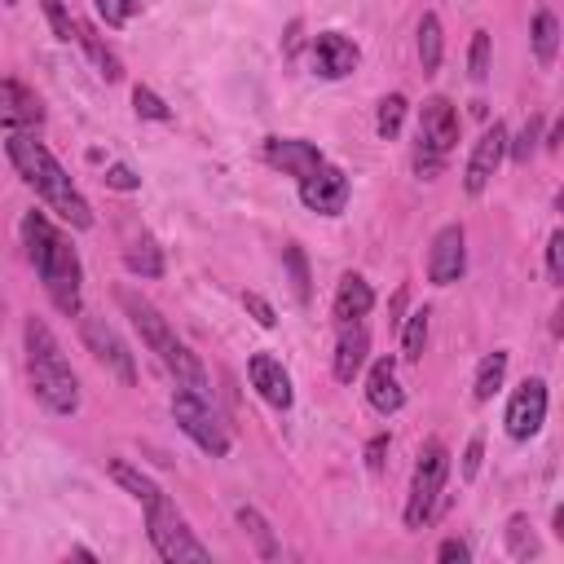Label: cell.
I'll use <instances>...</instances> for the list:
<instances>
[{
    "label": "cell",
    "mask_w": 564,
    "mask_h": 564,
    "mask_svg": "<svg viewBox=\"0 0 564 564\" xmlns=\"http://www.w3.org/2000/svg\"><path fill=\"white\" fill-rule=\"evenodd\" d=\"M446 476H450V454H446L441 441H428V446L419 450L415 481H411V503H406V525H411V529H424V525L437 516Z\"/></svg>",
    "instance_id": "6"
},
{
    "label": "cell",
    "mask_w": 564,
    "mask_h": 564,
    "mask_svg": "<svg viewBox=\"0 0 564 564\" xmlns=\"http://www.w3.org/2000/svg\"><path fill=\"white\" fill-rule=\"evenodd\" d=\"M481 450H485V446H481V437H472V441H468V450H463V481H472V476L481 472Z\"/></svg>",
    "instance_id": "40"
},
{
    "label": "cell",
    "mask_w": 564,
    "mask_h": 564,
    "mask_svg": "<svg viewBox=\"0 0 564 564\" xmlns=\"http://www.w3.org/2000/svg\"><path fill=\"white\" fill-rule=\"evenodd\" d=\"M402 124H406V97H402V93H393V97H384V102H380L375 128H380V137H384V141H393V137L402 133Z\"/></svg>",
    "instance_id": "30"
},
{
    "label": "cell",
    "mask_w": 564,
    "mask_h": 564,
    "mask_svg": "<svg viewBox=\"0 0 564 564\" xmlns=\"http://www.w3.org/2000/svg\"><path fill=\"white\" fill-rule=\"evenodd\" d=\"M248 375H252V389L274 406V411H291V375L283 370V361L278 357H269V353H256L252 361H248Z\"/></svg>",
    "instance_id": "17"
},
{
    "label": "cell",
    "mask_w": 564,
    "mask_h": 564,
    "mask_svg": "<svg viewBox=\"0 0 564 564\" xmlns=\"http://www.w3.org/2000/svg\"><path fill=\"white\" fill-rule=\"evenodd\" d=\"M283 261H287V274H291V291H296V300H300V304H309V261H304V252H300L296 243H287Z\"/></svg>",
    "instance_id": "32"
},
{
    "label": "cell",
    "mask_w": 564,
    "mask_h": 564,
    "mask_svg": "<svg viewBox=\"0 0 564 564\" xmlns=\"http://www.w3.org/2000/svg\"><path fill=\"white\" fill-rule=\"evenodd\" d=\"M441 49H446V41H441V19H437V14H424V19H419V62H424L428 76L441 67Z\"/></svg>",
    "instance_id": "25"
},
{
    "label": "cell",
    "mask_w": 564,
    "mask_h": 564,
    "mask_svg": "<svg viewBox=\"0 0 564 564\" xmlns=\"http://www.w3.org/2000/svg\"><path fill=\"white\" fill-rule=\"evenodd\" d=\"M384 454H389V437H375V441L366 446V468L380 472V468H384Z\"/></svg>",
    "instance_id": "42"
},
{
    "label": "cell",
    "mask_w": 564,
    "mask_h": 564,
    "mask_svg": "<svg viewBox=\"0 0 564 564\" xmlns=\"http://www.w3.org/2000/svg\"><path fill=\"white\" fill-rule=\"evenodd\" d=\"M546 274H551L555 287L564 283V234H560V230L546 239Z\"/></svg>",
    "instance_id": "37"
},
{
    "label": "cell",
    "mask_w": 564,
    "mask_h": 564,
    "mask_svg": "<svg viewBox=\"0 0 564 564\" xmlns=\"http://www.w3.org/2000/svg\"><path fill=\"white\" fill-rule=\"evenodd\" d=\"M542 424H546V384H542V380H525V384L511 393L507 433H511L516 441H529V437H538Z\"/></svg>",
    "instance_id": "12"
},
{
    "label": "cell",
    "mask_w": 564,
    "mask_h": 564,
    "mask_svg": "<svg viewBox=\"0 0 564 564\" xmlns=\"http://www.w3.org/2000/svg\"><path fill=\"white\" fill-rule=\"evenodd\" d=\"M133 102H137V115H141V119H159V124H168V119H172V111L163 106V97H159V93H150V89H137V93H133Z\"/></svg>",
    "instance_id": "35"
},
{
    "label": "cell",
    "mask_w": 564,
    "mask_h": 564,
    "mask_svg": "<svg viewBox=\"0 0 564 564\" xmlns=\"http://www.w3.org/2000/svg\"><path fill=\"white\" fill-rule=\"evenodd\" d=\"M80 45H84V49H89V58L97 62V71H102V80H119V76H124V67H119V58H115V54H111V49H106V45L97 41V32H93V27H80Z\"/></svg>",
    "instance_id": "27"
},
{
    "label": "cell",
    "mask_w": 564,
    "mask_h": 564,
    "mask_svg": "<svg viewBox=\"0 0 564 564\" xmlns=\"http://www.w3.org/2000/svg\"><path fill=\"white\" fill-rule=\"evenodd\" d=\"M507 551H511L516 560H533V555H538V538H533L529 516H511V520H507Z\"/></svg>",
    "instance_id": "28"
},
{
    "label": "cell",
    "mask_w": 564,
    "mask_h": 564,
    "mask_svg": "<svg viewBox=\"0 0 564 564\" xmlns=\"http://www.w3.org/2000/svg\"><path fill=\"white\" fill-rule=\"evenodd\" d=\"M106 472H111V481H115L119 490H128L137 503H150L154 494H163L146 472H137V468H133V463H124V459H111V463H106Z\"/></svg>",
    "instance_id": "22"
},
{
    "label": "cell",
    "mask_w": 564,
    "mask_h": 564,
    "mask_svg": "<svg viewBox=\"0 0 564 564\" xmlns=\"http://www.w3.org/2000/svg\"><path fill=\"white\" fill-rule=\"evenodd\" d=\"M239 525L252 533V542H256L261 560H278V555H283V546L274 542V533H269V525H265V516H261L256 507H239Z\"/></svg>",
    "instance_id": "26"
},
{
    "label": "cell",
    "mask_w": 564,
    "mask_h": 564,
    "mask_svg": "<svg viewBox=\"0 0 564 564\" xmlns=\"http://www.w3.org/2000/svg\"><path fill=\"white\" fill-rule=\"evenodd\" d=\"M5 150H10V163L19 168V176L32 185V191L49 204V212H58L71 230H89L93 226V212H89V199L71 185V176H67V168L49 154V146L45 141H36L32 133H14L10 141H5Z\"/></svg>",
    "instance_id": "1"
},
{
    "label": "cell",
    "mask_w": 564,
    "mask_h": 564,
    "mask_svg": "<svg viewBox=\"0 0 564 564\" xmlns=\"http://www.w3.org/2000/svg\"><path fill=\"white\" fill-rule=\"evenodd\" d=\"M23 243H27V256L49 291V300L76 318L80 313V283H84V269H80V256L71 248V239L45 217V212H27L23 217Z\"/></svg>",
    "instance_id": "2"
},
{
    "label": "cell",
    "mask_w": 564,
    "mask_h": 564,
    "mask_svg": "<svg viewBox=\"0 0 564 564\" xmlns=\"http://www.w3.org/2000/svg\"><path fill=\"white\" fill-rule=\"evenodd\" d=\"M357 62H361V54H357V45L348 36H339V32L313 36V71L322 80H344V76L357 71Z\"/></svg>",
    "instance_id": "16"
},
{
    "label": "cell",
    "mask_w": 564,
    "mask_h": 564,
    "mask_svg": "<svg viewBox=\"0 0 564 564\" xmlns=\"http://www.w3.org/2000/svg\"><path fill=\"white\" fill-rule=\"evenodd\" d=\"M243 304H248V309H252V318H256V322H261V326H274V322H278V318H274V309H269V300H265V296H256V291H248V296H243Z\"/></svg>",
    "instance_id": "39"
},
{
    "label": "cell",
    "mask_w": 564,
    "mask_h": 564,
    "mask_svg": "<svg viewBox=\"0 0 564 564\" xmlns=\"http://www.w3.org/2000/svg\"><path fill=\"white\" fill-rule=\"evenodd\" d=\"M366 331L357 326V322H344V331H339V344H335V380L339 384H353L357 380V370H361V361H366Z\"/></svg>",
    "instance_id": "19"
},
{
    "label": "cell",
    "mask_w": 564,
    "mask_h": 564,
    "mask_svg": "<svg viewBox=\"0 0 564 564\" xmlns=\"http://www.w3.org/2000/svg\"><path fill=\"white\" fill-rule=\"evenodd\" d=\"M370 304H375L370 283H366L361 274H344L339 287H335V318H339V322H357V318L370 313Z\"/></svg>",
    "instance_id": "20"
},
{
    "label": "cell",
    "mask_w": 564,
    "mask_h": 564,
    "mask_svg": "<svg viewBox=\"0 0 564 564\" xmlns=\"http://www.w3.org/2000/svg\"><path fill=\"white\" fill-rule=\"evenodd\" d=\"M468 71H472V80H476V84L490 76V32H476V36H472V49H468Z\"/></svg>",
    "instance_id": "34"
},
{
    "label": "cell",
    "mask_w": 564,
    "mask_h": 564,
    "mask_svg": "<svg viewBox=\"0 0 564 564\" xmlns=\"http://www.w3.org/2000/svg\"><path fill=\"white\" fill-rule=\"evenodd\" d=\"M428 309H419V313H411V322H406V331H402V357L406 361H419L424 357V344H428Z\"/></svg>",
    "instance_id": "29"
},
{
    "label": "cell",
    "mask_w": 564,
    "mask_h": 564,
    "mask_svg": "<svg viewBox=\"0 0 564 564\" xmlns=\"http://www.w3.org/2000/svg\"><path fill=\"white\" fill-rule=\"evenodd\" d=\"M555 49H560V23H555V14L538 10V19H533V58L542 67H551L555 62Z\"/></svg>",
    "instance_id": "24"
},
{
    "label": "cell",
    "mask_w": 564,
    "mask_h": 564,
    "mask_svg": "<svg viewBox=\"0 0 564 564\" xmlns=\"http://www.w3.org/2000/svg\"><path fill=\"white\" fill-rule=\"evenodd\" d=\"M141 507H146V533H150V546L159 551V560H172V564H181V560L208 564L212 560V551L195 538V529L185 525V516L176 511V503L168 494H154Z\"/></svg>",
    "instance_id": "5"
},
{
    "label": "cell",
    "mask_w": 564,
    "mask_h": 564,
    "mask_svg": "<svg viewBox=\"0 0 564 564\" xmlns=\"http://www.w3.org/2000/svg\"><path fill=\"white\" fill-rule=\"evenodd\" d=\"M119 304H124V313L133 318V326L141 331V339H146V348L163 361V370L176 380V389H185V393H195V398H208V370H204V361L185 348L181 339H176V331L168 326V318L150 304V300H141L137 291H119Z\"/></svg>",
    "instance_id": "4"
},
{
    "label": "cell",
    "mask_w": 564,
    "mask_h": 564,
    "mask_svg": "<svg viewBox=\"0 0 564 564\" xmlns=\"http://www.w3.org/2000/svg\"><path fill=\"white\" fill-rule=\"evenodd\" d=\"M80 335H84V348L115 375L119 384H133V380H137L133 353H128V344L115 335V326H111L106 318H80Z\"/></svg>",
    "instance_id": "8"
},
{
    "label": "cell",
    "mask_w": 564,
    "mask_h": 564,
    "mask_svg": "<svg viewBox=\"0 0 564 564\" xmlns=\"http://www.w3.org/2000/svg\"><path fill=\"white\" fill-rule=\"evenodd\" d=\"M41 5H45V19H49L54 36H58L62 45H80V23L67 14V5H62V0H41Z\"/></svg>",
    "instance_id": "31"
},
{
    "label": "cell",
    "mask_w": 564,
    "mask_h": 564,
    "mask_svg": "<svg viewBox=\"0 0 564 564\" xmlns=\"http://www.w3.org/2000/svg\"><path fill=\"white\" fill-rule=\"evenodd\" d=\"M5 5H19V0H5Z\"/></svg>",
    "instance_id": "43"
},
{
    "label": "cell",
    "mask_w": 564,
    "mask_h": 564,
    "mask_svg": "<svg viewBox=\"0 0 564 564\" xmlns=\"http://www.w3.org/2000/svg\"><path fill=\"white\" fill-rule=\"evenodd\" d=\"M459 141V111L446 102V97H428L419 106V150L415 154H433V159H446Z\"/></svg>",
    "instance_id": "9"
},
{
    "label": "cell",
    "mask_w": 564,
    "mask_h": 564,
    "mask_svg": "<svg viewBox=\"0 0 564 564\" xmlns=\"http://www.w3.org/2000/svg\"><path fill=\"white\" fill-rule=\"evenodd\" d=\"M437 560H446V564H468L472 560V551H468V542H459V538H450V542H441V551H437Z\"/></svg>",
    "instance_id": "41"
},
{
    "label": "cell",
    "mask_w": 564,
    "mask_h": 564,
    "mask_svg": "<svg viewBox=\"0 0 564 564\" xmlns=\"http://www.w3.org/2000/svg\"><path fill=\"white\" fill-rule=\"evenodd\" d=\"M146 5V0H93V10L106 27H128V19Z\"/></svg>",
    "instance_id": "33"
},
{
    "label": "cell",
    "mask_w": 564,
    "mask_h": 564,
    "mask_svg": "<svg viewBox=\"0 0 564 564\" xmlns=\"http://www.w3.org/2000/svg\"><path fill=\"white\" fill-rule=\"evenodd\" d=\"M538 133H542V119L529 115V124H525L520 137L511 141V159H516V163H529V154H533V146H538Z\"/></svg>",
    "instance_id": "36"
},
{
    "label": "cell",
    "mask_w": 564,
    "mask_h": 564,
    "mask_svg": "<svg viewBox=\"0 0 564 564\" xmlns=\"http://www.w3.org/2000/svg\"><path fill=\"white\" fill-rule=\"evenodd\" d=\"M172 419H176V428L191 437L204 454H212V459H221V454H230V437H226V428H221V419L212 415V402L208 398H195V393H172Z\"/></svg>",
    "instance_id": "7"
},
{
    "label": "cell",
    "mask_w": 564,
    "mask_h": 564,
    "mask_svg": "<svg viewBox=\"0 0 564 564\" xmlns=\"http://www.w3.org/2000/svg\"><path fill=\"white\" fill-rule=\"evenodd\" d=\"M300 199L309 212H322V217H339L344 204H348V176L331 163H322L318 172H309L300 181Z\"/></svg>",
    "instance_id": "11"
},
{
    "label": "cell",
    "mask_w": 564,
    "mask_h": 564,
    "mask_svg": "<svg viewBox=\"0 0 564 564\" xmlns=\"http://www.w3.org/2000/svg\"><path fill=\"white\" fill-rule=\"evenodd\" d=\"M366 402L380 411V415H398L406 406V393L398 384V366L389 357H380V361L370 366V375H366Z\"/></svg>",
    "instance_id": "18"
},
{
    "label": "cell",
    "mask_w": 564,
    "mask_h": 564,
    "mask_svg": "<svg viewBox=\"0 0 564 564\" xmlns=\"http://www.w3.org/2000/svg\"><path fill=\"white\" fill-rule=\"evenodd\" d=\"M463 226H446L437 239H433V252H428V278L437 287H450L463 278L468 269V248H463Z\"/></svg>",
    "instance_id": "14"
},
{
    "label": "cell",
    "mask_w": 564,
    "mask_h": 564,
    "mask_svg": "<svg viewBox=\"0 0 564 564\" xmlns=\"http://www.w3.org/2000/svg\"><path fill=\"white\" fill-rule=\"evenodd\" d=\"M27 335V375H32V393L41 398L45 411L54 415H76L80 411V380L58 344V335L49 331V322L27 318L23 326Z\"/></svg>",
    "instance_id": "3"
},
{
    "label": "cell",
    "mask_w": 564,
    "mask_h": 564,
    "mask_svg": "<svg viewBox=\"0 0 564 564\" xmlns=\"http://www.w3.org/2000/svg\"><path fill=\"white\" fill-rule=\"evenodd\" d=\"M124 265H128L133 274H141V278H163V248H159L150 234H141V239L124 252Z\"/></svg>",
    "instance_id": "21"
},
{
    "label": "cell",
    "mask_w": 564,
    "mask_h": 564,
    "mask_svg": "<svg viewBox=\"0 0 564 564\" xmlns=\"http://www.w3.org/2000/svg\"><path fill=\"white\" fill-rule=\"evenodd\" d=\"M503 375H507V353H490V357L476 366L472 398H476V402H490V398L503 389Z\"/></svg>",
    "instance_id": "23"
},
{
    "label": "cell",
    "mask_w": 564,
    "mask_h": 564,
    "mask_svg": "<svg viewBox=\"0 0 564 564\" xmlns=\"http://www.w3.org/2000/svg\"><path fill=\"white\" fill-rule=\"evenodd\" d=\"M45 124V106L41 97L19 84V80H0V128H10V133H32Z\"/></svg>",
    "instance_id": "13"
},
{
    "label": "cell",
    "mask_w": 564,
    "mask_h": 564,
    "mask_svg": "<svg viewBox=\"0 0 564 564\" xmlns=\"http://www.w3.org/2000/svg\"><path fill=\"white\" fill-rule=\"evenodd\" d=\"M106 185H111V191H137V185H141V176H137L133 168H124V163H115V168L106 172Z\"/></svg>",
    "instance_id": "38"
},
{
    "label": "cell",
    "mask_w": 564,
    "mask_h": 564,
    "mask_svg": "<svg viewBox=\"0 0 564 564\" xmlns=\"http://www.w3.org/2000/svg\"><path fill=\"white\" fill-rule=\"evenodd\" d=\"M503 159H507V128L494 119V128H485L481 141L472 146V159H468V172H463L468 195H485V185L498 176Z\"/></svg>",
    "instance_id": "10"
},
{
    "label": "cell",
    "mask_w": 564,
    "mask_h": 564,
    "mask_svg": "<svg viewBox=\"0 0 564 564\" xmlns=\"http://www.w3.org/2000/svg\"><path fill=\"white\" fill-rule=\"evenodd\" d=\"M265 163L269 168H278V172H287V176H309V172H318L326 159H322V150L313 146V141H300V137H269L265 141Z\"/></svg>",
    "instance_id": "15"
}]
</instances>
